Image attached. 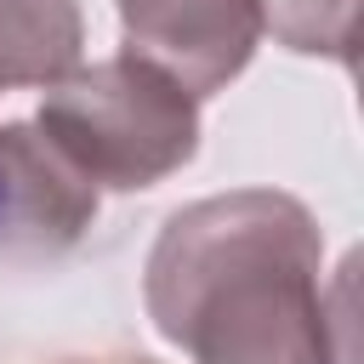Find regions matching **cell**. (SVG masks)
Wrapping results in <instances>:
<instances>
[{"instance_id":"cell-2","label":"cell","mask_w":364,"mask_h":364,"mask_svg":"<svg viewBox=\"0 0 364 364\" xmlns=\"http://www.w3.org/2000/svg\"><path fill=\"white\" fill-rule=\"evenodd\" d=\"M34 125L97 193H142L199 154V97L136 51L74 63L46 85Z\"/></svg>"},{"instance_id":"cell-4","label":"cell","mask_w":364,"mask_h":364,"mask_svg":"<svg viewBox=\"0 0 364 364\" xmlns=\"http://www.w3.org/2000/svg\"><path fill=\"white\" fill-rule=\"evenodd\" d=\"M97 199L34 119L0 125V250H68L97 222Z\"/></svg>"},{"instance_id":"cell-7","label":"cell","mask_w":364,"mask_h":364,"mask_svg":"<svg viewBox=\"0 0 364 364\" xmlns=\"http://www.w3.org/2000/svg\"><path fill=\"white\" fill-rule=\"evenodd\" d=\"M68 364H154V358H142V353H125V358H68Z\"/></svg>"},{"instance_id":"cell-3","label":"cell","mask_w":364,"mask_h":364,"mask_svg":"<svg viewBox=\"0 0 364 364\" xmlns=\"http://www.w3.org/2000/svg\"><path fill=\"white\" fill-rule=\"evenodd\" d=\"M125 51L159 63L193 97L228 91L262 46V0H114Z\"/></svg>"},{"instance_id":"cell-6","label":"cell","mask_w":364,"mask_h":364,"mask_svg":"<svg viewBox=\"0 0 364 364\" xmlns=\"http://www.w3.org/2000/svg\"><path fill=\"white\" fill-rule=\"evenodd\" d=\"M358 0H262V34H273L296 57L353 63Z\"/></svg>"},{"instance_id":"cell-5","label":"cell","mask_w":364,"mask_h":364,"mask_svg":"<svg viewBox=\"0 0 364 364\" xmlns=\"http://www.w3.org/2000/svg\"><path fill=\"white\" fill-rule=\"evenodd\" d=\"M80 0H0V97L17 85H51L80 63Z\"/></svg>"},{"instance_id":"cell-1","label":"cell","mask_w":364,"mask_h":364,"mask_svg":"<svg viewBox=\"0 0 364 364\" xmlns=\"http://www.w3.org/2000/svg\"><path fill=\"white\" fill-rule=\"evenodd\" d=\"M142 307L193 364H347L324 233L279 188H228L171 210L142 262Z\"/></svg>"}]
</instances>
